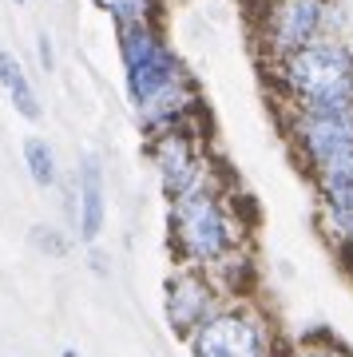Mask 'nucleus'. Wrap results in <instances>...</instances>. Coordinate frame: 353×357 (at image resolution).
Returning <instances> with one entry per match:
<instances>
[{"instance_id":"obj_1","label":"nucleus","mask_w":353,"mask_h":357,"mask_svg":"<svg viewBox=\"0 0 353 357\" xmlns=\"http://www.w3.org/2000/svg\"><path fill=\"white\" fill-rule=\"evenodd\" d=\"M282 79L302 107H353V48L341 40H314L282 60Z\"/></svg>"},{"instance_id":"obj_2","label":"nucleus","mask_w":353,"mask_h":357,"mask_svg":"<svg viewBox=\"0 0 353 357\" xmlns=\"http://www.w3.org/2000/svg\"><path fill=\"white\" fill-rule=\"evenodd\" d=\"M298 139L314 175L322 167L353 155V107H302Z\"/></svg>"},{"instance_id":"obj_3","label":"nucleus","mask_w":353,"mask_h":357,"mask_svg":"<svg viewBox=\"0 0 353 357\" xmlns=\"http://www.w3.org/2000/svg\"><path fill=\"white\" fill-rule=\"evenodd\" d=\"M175 230L183 250L199 262H211L227 250V222L206 195H183V203L175 211Z\"/></svg>"},{"instance_id":"obj_4","label":"nucleus","mask_w":353,"mask_h":357,"mask_svg":"<svg viewBox=\"0 0 353 357\" xmlns=\"http://www.w3.org/2000/svg\"><path fill=\"white\" fill-rule=\"evenodd\" d=\"M326 0H274L270 8V44L282 56L314 44L326 24Z\"/></svg>"},{"instance_id":"obj_5","label":"nucleus","mask_w":353,"mask_h":357,"mask_svg":"<svg viewBox=\"0 0 353 357\" xmlns=\"http://www.w3.org/2000/svg\"><path fill=\"white\" fill-rule=\"evenodd\" d=\"M195 349H199V357H262V337H258L254 321L223 314L199 330Z\"/></svg>"},{"instance_id":"obj_6","label":"nucleus","mask_w":353,"mask_h":357,"mask_svg":"<svg viewBox=\"0 0 353 357\" xmlns=\"http://www.w3.org/2000/svg\"><path fill=\"white\" fill-rule=\"evenodd\" d=\"M155 163H159V171H163V183L171 195H187L190 183H195V147H190L187 135H179V131H171V135H163V139L155 143Z\"/></svg>"},{"instance_id":"obj_7","label":"nucleus","mask_w":353,"mask_h":357,"mask_svg":"<svg viewBox=\"0 0 353 357\" xmlns=\"http://www.w3.org/2000/svg\"><path fill=\"white\" fill-rule=\"evenodd\" d=\"M211 306V286L199 278V274H183V278L171 282V298H167V314H171V326L175 330H190L199 326L202 314Z\"/></svg>"},{"instance_id":"obj_8","label":"nucleus","mask_w":353,"mask_h":357,"mask_svg":"<svg viewBox=\"0 0 353 357\" xmlns=\"http://www.w3.org/2000/svg\"><path fill=\"white\" fill-rule=\"evenodd\" d=\"M100 230H103V175L100 163L88 159L84 178H80V234H84V243H96Z\"/></svg>"},{"instance_id":"obj_9","label":"nucleus","mask_w":353,"mask_h":357,"mask_svg":"<svg viewBox=\"0 0 353 357\" xmlns=\"http://www.w3.org/2000/svg\"><path fill=\"white\" fill-rule=\"evenodd\" d=\"M322 203H326V215L333 222L341 243L353 238V183H329L322 187Z\"/></svg>"},{"instance_id":"obj_10","label":"nucleus","mask_w":353,"mask_h":357,"mask_svg":"<svg viewBox=\"0 0 353 357\" xmlns=\"http://www.w3.org/2000/svg\"><path fill=\"white\" fill-rule=\"evenodd\" d=\"M0 84L8 88V96H13V103L20 107V115H28V119H40L36 96H32V88H28L24 72H20V64H16L8 52H0Z\"/></svg>"},{"instance_id":"obj_11","label":"nucleus","mask_w":353,"mask_h":357,"mask_svg":"<svg viewBox=\"0 0 353 357\" xmlns=\"http://www.w3.org/2000/svg\"><path fill=\"white\" fill-rule=\"evenodd\" d=\"M24 159L32 167V178H36L40 187H48L52 178H56V167H52V151L44 139H28L24 143Z\"/></svg>"},{"instance_id":"obj_12","label":"nucleus","mask_w":353,"mask_h":357,"mask_svg":"<svg viewBox=\"0 0 353 357\" xmlns=\"http://www.w3.org/2000/svg\"><path fill=\"white\" fill-rule=\"evenodd\" d=\"M100 4L107 8V13L131 16V20H135V16H143V8H147V0H100Z\"/></svg>"},{"instance_id":"obj_13","label":"nucleus","mask_w":353,"mask_h":357,"mask_svg":"<svg viewBox=\"0 0 353 357\" xmlns=\"http://www.w3.org/2000/svg\"><path fill=\"white\" fill-rule=\"evenodd\" d=\"M36 246L40 250H52V255H63V243L56 234H44V227H36Z\"/></svg>"},{"instance_id":"obj_14","label":"nucleus","mask_w":353,"mask_h":357,"mask_svg":"<svg viewBox=\"0 0 353 357\" xmlns=\"http://www.w3.org/2000/svg\"><path fill=\"white\" fill-rule=\"evenodd\" d=\"M40 64L52 72V44H48V36H40Z\"/></svg>"},{"instance_id":"obj_15","label":"nucleus","mask_w":353,"mask_h":357,"mask_svg":"<svg viewBox=\"0 0 353 357\" xmlns=\"http://www.w3.org/2000/svg\"><path fill=\"white\" fill-rule=\"evenodd\" d=\"M302 357H345L341 349H333V345H326V349H306Z\"/></svg>"}]
</instances>
